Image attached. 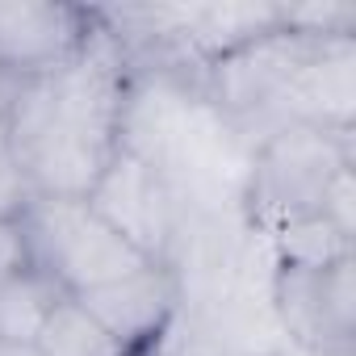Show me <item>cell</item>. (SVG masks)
Masks as SVG:
<instances>
[{"label":"cell","mask_w":356,"mask_h":356,"mask_svg":"<svg viewBox=\"0 0 356 356\" xmlns=\"http://www.w3.org/2000/svg\"><path fill=\"white\" fill-rule=\"evenodd\" d=\"M126 55L92 13V34L72 63L5 88L9 163L26 197H88L118 151L126 109Z\"/></svg>","instance_id":"obj_1"},{"label":"cell","mask_w":356,"mask_h":356,"mask_svg":"<svg viewBox=\"0 0 356 356\" xmlns=\"http://www.w3.org/2000/svg\"><path fill=\"white\" fill-rule=\"evenodd\" d=\"M17 222L26 235L30 268L47 273L72 298L151 264L88 206V197H26L17 206Z\"/></svg>","instance_id":"obj_2"},{"label":"cell","mask_w":356,"mask_h":356,"mask_svg":"<svg viewBox=\"0 0 356 356\" xmlns=\"http://www.w3.org/2000/svg\"><path fill=\"white\" fill-rule=\"evenodd\" d=\"M352 168V130H327L310 122H293L273 130L248 172V206L268 235L323 218L327 189L335 176Z\"/></svg>","instance_id":"obj_3"},{"label":"cell","mask_w":356,"mask_h":356,"mask_svg":"<svg viewBox=\"0 0 356 356\" xmlns=\"http://www.w3.org/2000/svg\"><path fill=\"white\" fill-rule=\"evenodd\" d=\"M318 38H302L289 30H273L256 42H248L243 51L210 63V101L235 118V122H260V118H277L273 130L293 126V97H298V80L302 67L310 59Z\"/></svg>","instance_id":"obj_4"},{"label":"cell","mask_w":356,"mask_h":356,"mask_svg":"<svg viewBox=\"0 0 356 356\" xmlns=\"http://www.w3.org/2000/svg\"><path fill=\"white\" fill-rule=\"evenodd\" d=\"M273 306L285 335L310 356H352L356 348V260L277 264Z\"/></svg>","instance_id":"obj_5"},{"label":"cell","mask_w":356,"mask_h":356,"mask_svg":"<svg viewBox=\"0 0 356 356\" xmlns=\"http://www.w3.org/2000/svg\"><path fill=\"white\" fill-rule=\"evenodd\" d=\"M88 206L151 264H172L176 239H181V197L155 163L118 147L97 176Z\"/></svg>","instance_id":"obj_6"},{"label":"cell","mask_w":356,"mask_h":356,"mask_svg":"<svg viewBox=\"0 0 356 356\" xmlns=\"http://www.w3.org/2000/svg\"><path fill=\"white\" fill-rule=\"evenodd\" d=\"M88 34L92 9L9 0V5H0V76H51L80 55Z\"/></svg>","instance_id":"obj_7"},{"label":"cell","mask_w":356,"mask_h":356,"mask_svg":"<svg viewBox=\"0 0 356 356\" xmlns=\"http://www.w3.org/2000/svg\"><path fill=\"white\" fill-rule=\"evenodd\" d=\"M76 302L118 339L126 356H138L155 348V339L168 331L176 306H181V277L172 264H147L113 285L80 293Z\"/></svg>","instance_id":"obj_8"},{"label":"cell","mask_w":356,"mask_h":356,"mask_svg":"<svg viewBox=\"0 0 356 356\" xmlns=\"http://www.w3.org/2000/svg\"><path fill=\"white\" fill-rule=\"evenodd\" d=\"M159 34L206 67L281 30V5H155Z\"/></svg>","instance_id":"obj_9"},{"label":"cell","mask_w":356,"mask_h":356,"mask_svg":"<svg viewBox=\"0 0 356 356\" xmlns=\"http://www.w3.org/2000/svg\"><path fill=\"white\" fill-rule=\"evenodd\" d=\"M59 298L63 289L38 268H22L13 281H5L0 285V343H34Z\"/></svg>","instance_id":"obj_10"},{"label":"cell","mask_w":356,"mask_h":356,"mask_svg":"<svg viewBox=\"0 0 356 356\" xmlns=\"http://www.w3.org/2000/svg\"><path fill=\"white\" fill-rule=\"evenodd\" d=\"M38 356H126L118 348V339L72 298L63 293L59 306L51 310V318L42 323L38 339H34Z\"/></svg>","instance_id":"obj_11"},{"label":"cell","mask_w":356,"mask_h":356,"mask_svg":"<svg viewBox=\"0 0 356 356\" xmlns=\"http://www.w3.org/2000/svg\"><path fill=\"white\" fill-rule=\"evenodd\" d=\"M277 243V264H331L352 256V239L339 235L327 218H306L273 235Z\"/></svg>","instance_id":"obj_12"},{"label":"cell","mask_w":356,"mask_h":356,"mask_svg":"<svg viewBox=\"0 0 356 356\" xmlns=\"http://www.w3.org/2000/svg\"><path fill=\"white\" fill-rule=\"evenodd\" d=\"M22 268H30V252H26L17 210H0V285L13 281Z\"/></svg>","instance_id":"obj_13"},{"label":"cell","mask_w":356,"mask_h":356,"mask_svg":"<svg viewBox=\"0 0 356 356\" xmlns=\"http://www.w3.org/2000/svg\"><path fill=\"white\" fill-rule=\"evenodd\" d=\"M352 210H356V185H352V168H343L339 176H335V185L327 189V202H323V218L339 231V235H348L352 239V231H356V222H352Z\"/></svg>","instance_id":"obj_14"},{"label":"cell","mask_w":356,"mask_h":356,"mask_svg":"<svg viewBox=\"0 0 356 356\" xmlns=\"http://www.w3.org/2000/svg\"><path fill=\"white\" fill-rule=\"evenodd\" d=\"M0 356H38L34 343H0Z\"/></svg>","instance_id":"obj_15"}]
</instances>
